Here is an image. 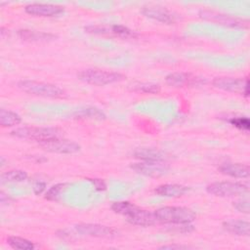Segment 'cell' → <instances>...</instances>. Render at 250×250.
<instances>
[{
	"label": "cell",
	"instance_id": "9c48e42d",
	"mask_svg": "<svg viewBox=\"0 0 250 250\" xmlns=\"http://www.w3.org/2000/svg\"><path fill=\"white\" fill-rule=\"evenodd\" d=\"M131 168L137 173L150 178L162 177L170 169L165 161H141L132 164Z\"/></svg>",
	"mask_w": 250,
	"mask_h": 250
},
{
	"label": "cell",
	"instance_id": "1f68e13d",
	"mask_svg": "<svg viewBox=\"0 0 250 250\" xmlns=\"http://www.w3.org/2000/svg\"><path fill=\"white\" fill-rule=\"evenodd\" d=\"M0 200H1V203H6V200L9 202L11 200V197L8 196L7 194H4V192H1L0 193Z\"/></svg>",
	"mask_w": 250,
	"mask_h": 250
},
{
	"label": "cell",
	"instance_id": "7402d4cb",
	"mask_svg": "<svg viewBox=\"0 0 250 250\" xmlns=\"http://www.w3.org/2000/svg\"><path fill=\"white\" fill-rule=\"evenodd\" d=\"M27 179V173L23 170H10L1 175L3 183H19Z\"/></svg>",
	"mask_w": 250,
	"mask_h": 250
},
{
	"label": "cell",
	"instance_id": "4fadbf2b",
	"mask_svg": "<svg viewBox=\"0 0 250 250\" xmlns=\"http://www.w3.org/2000/svg\"><path fill=\"white\" fill-rule=\"evenodd\" d=\"M77 232L83 235H89L94 237H103V238H111L116 236L117 232L112 228L100 224H90L82 223L75 226Z\"/></svg>",
	"mask_w": 250,
	"mask_h": 250
},
{
	"label": "cell",
	"instance_id": "ffe728a7",
	"mask_svg": "<svg viewBox=\"0 0 250 250\" xmlns=\"http://www.w3.org/2000/svg\"><path fill=\"white\" fill-rule=\"evenodd\" d=\"M136 158L141 159L142 161H165V154L152 147H141L134 151Z\"/></svg>",
	"mask_w": 250,
	"mask_h": 250
},
{
	"label": "cell",
	"instance_id": "5bb4252c",
	"mask_svg": "<svg viewBox=\"0 0 250 250\" xmlns=\"http://www.w3.org/2000/svg\"><path fill=\"white\" fill-rule=\"evenodd\" d=\"M25 13L35 17H56L63 13L64 9L59 5L33 3L25 6Z\"/></svg>",
	"mask_w": 250,
	"mask_h": 250
},
{
	"label": "cell",
	"instance_id": "4dcf8cb0",
	"mask_svg": "<svg viewBox=\"0 0 250 250\" xmlns=\"http://www.w3.org/2000/svg\"><path fill=\"white\" fill-rule=\"evenodd\" d=\"M189 247L185 245H179V244H172V245H163L159 247V249H169V250H181V249H188Z\"/></svg>",
	"mask_w": 250,
	"mask_h": 250
},
{
	"label": "cell",
	"instance_id": "8fae6325",
	"mask_svg": "<svg viewBox=\"0 0 250 250\" xmlns=\"http://www.w3.org/2000/svg\"><path fill=\"white\" fill-rule=\"evenodd\" d=\"M39 145L45 150L55 153L70 154L78 152L80 150V146L78 144L66 139H62V137L52 139L43 143H39Z\"/></svg>",
	"mask_w": 250,
	"mask_h": 250
},
{
	"label": "cell",
	"instance_id": "30bf717a",
	"mask_svg": "<svg viewBox=\"0 0 250 250\" xmlns=\"http://www.w3.org/2000/svg\"><path fill=\"white\" fill-rule=\"evenodd\" d=\"M85 31L100 35H109L116 36L120 38H135L137 36L136 32L130 28L121 24H111V25H89L85 27Z\"/></svg>",
	"mask_w": 250,
	"mask_h": 250
},
{
	"label": "cell",
	"instance_id": "f1b7e54d",
	"mask_svg": "<svg viewBox=\"0 0 250 250\" xmlns=\"http://www.w3.org/2000/svg\"><path fill=\"white\" fill-rule=\"evenodd\" d=\"M89 181L93 183V185H94V187L96 188L97 190L102 191V190H104L106 188L105 183L101 179H89Z\"/></svg>",
	"mask_w": 250,
	"mask_h": 250
},
{
	"label": "cell",
	"instance_id": "277c9868",
	"mask_svg": "<svg viewBox=\"0 0 250 250\" xmlns=\"http://www.w3.org/2000/svg\"><path fill=\"white\" fill-rule=\"evenodd\" d=\"M12 135L26 140H33L38 143H43L52 139L62 137V131L53 127H21L12 131Z\"/></svg>",
	"mask_w": 250,
	"mask_h": 250
},
{
	"label": "cell",
	"instance_id": "83f0119b",
	"mask_svg": "<svg viewBox=\"0 0 250 250\" xmlns=\"http://www.w3.org/2000/svg\"><path fill=\"white\" fill-rule=\"evenodd\" d=\"M233 206L237 211L244 214H248L250 211V203L248 199H239L234 202Z\"/></svg>",
	"mask_w": 250,
	"mask_h": 250
},
{
	"label": "cell",
	"instance_id": "7a4b0ae2",
	"mask_svg": "<svg viewBox=\"0 0 250 250\" xmlns=\"http://www.w3.org/2000/svg\"><path fill=\"white\" fill-rule=\"evenodd\" d=\"M157 223L162 224H189L196 218L195 213L187 207L179 206H165L154 212Z\"/></svg>",
	"mask_w": 250,
	"mask_h": 250
},
{
	"label": "cell",
	"instance_id": "9a60e30c",
	"mask_svg": "<svg viewBox=\"0 0 250 250\" xmlns=\"http://www.w3.org/2000/svg\"><path fill=\"white\" fill-rule=\"evenodd\" d=\"M142 14L147 18L153 19L155 21H158L166 24H172L176 21L175 16L169 11H167L166 9L161 7H153V6L144 7L142 9Z\"/></svg>",
	"mask_w": 250,
	"mask_h": 250
},
{
	"label": "cell",
	"instance_id": "d6986e66",
	"mask_svg": "<svg viewBox=\"0 0 250 250\" xmlns=\"http://www.w3.org/2000/svg\"><path fill=\"white\" fill-rule=\"evenodd\" d=\"M224 229L236 235H244L248 236L250 233V224L247 221L243 220H230L227 221L223 224Z\"/></svg>",
	"mask_w": 250,
	"mask_h": 250
},
{
	"label": "cell",
	"instance_id": "6da1fadb",
	"mask_svg": "<svg viewBox=\"0 0 250 250\" xmlns=\"http://www.w3.org/2000/svg\"><path fill=\"white\" fill-rule=\"evenodd\" d=\"M111 209L126 218V220L135 226L149 227L157 224L153 212L145 210L128 201H117L111 205Z\"/></svg>",
	"mask_w": 250,
	"mask_h": 250
},
{
	"label": "cell",
	"instance_id": "d4e9b609",
	"mask_svg": "<svg viewBox=\"0 0 250 250\" xmlns=\"http://www.w3.org/2000/svg\"><path fill=\"white\" fill-rule=\"evenodd\" d=\"M68 186V184H57L53 187H51L45 193V198L47 200H52V201H55V200H58L59 197L61 196L62 192L66 188V187Z\"/></svg>",
	"mask_w": 250,
	"mask_h": 250
},
{
	"label": "cell",
	"instance_id": "cb8c5ba5",
	"mask_svg": "<svg viewBox=\"0 0 250 250\" xmlns=\"http://www.w3.org/2000/svg\"><path fill=\"white\" fill-rule=\"evenodd\" d=\"M132 90L146 94H157L160 92V86L150 82H139L132 85Z\"/></svg>",
	"mask_w": 250,
	"mask_h": 250
},
{
	"label": "cell",
	"instance_id": "52a82bcc",
	"mask_svg": "<svg viewBox=\"0 0 250 250\" xmlns=\"http://www.w3.org/2000/svg\"><path fill=\"white\" fill-rule=\"evenodd\" d=\"M212 84L221 90L249 96V79L239 77H216L213 79Z\"/></svg>",
	"mask_w": 250,
	"mask_h": 250
},
{
	"label": "cell",
	"instance_id": "7c38bea8",
	"mask_svg": "<svg viewBox=\"0 0 250 250\" xmlns=\"http://www.w3.org/2000/svg\"><path fill=\"white\" fill-rule=\"evenodd\" d=\"M168 85L178 88L198 86L205 83V79L188 72H173L165 77Z\"/></svg>",
	"mask_w": 250,
	"mask_h": 250
},
{
	"label": "cell",
	"instance_id": "ba28073f",
	"mask_svg": "<svg viewBox=\"0 0 250 250\" xmlns=\"http://www.w3.org/2000/svg\"><path fill=\"white\" fill-rule=\"evenodd\" d=\"M199 17L203 20L216 22L218 24H222L229 27H246L248 26V21L244 19H240L237 17L225 15L222 13H217L214 11L203 10L199 12Z\"/></svg>",
	"mask_w": 250,
	"mask_h": 250
},
{
	"label": "cell",
	"instance_id": "f546056e",
	"mask_svg": "<svg viewBox=\"0 0 250 250\" xmlns=\"http://www.w3.org/2000/svg\"><path fill=\"white\" fill-rule=\"evenodd\" d=\"M46 188V183L45 182H36L33 186V191L35 194H41Z\"/></svg>",
	"mask_w": 250,
	"mask_h": 250
},
{
	"label": "cell",
	"instance_id": "484cf974",
	"mask_svg": "<svg viewBox=\"0 0 250 250\" xmlns=\"http://www.w3.org/2000/svg\"><path fill=\"white\" fill-rule=\"evenodd\" d=\"M78 116L92 118V119H97V120H104V119H105L104 113L103 111H101L99 108H96V107H86V108H83V109H81L78 112Z\"/></svg>",
	"mask_w": 250,
	"mask_h": 250
},
{
	"label": "cell",
	"instance_id": "e0dca14e",
	"mask_svg": "<svg viewBox=\"0 0 250 250\" xmlns=\"http://www.w3.org/2000/svg\"><path fill=\"white\" fill-rule=\"evenodd\" d=\"M154 191L163 197H180L188 191V188L179 184H164L158 186Z\"/></svg>",
	"mask_w": 250,
	"mask_h": 250
},
{
	"label": "cell",
	"instance_id": "44dd1931",
	"mask_svg": "<svg viewBox=\"0 0 250 250\" xmlns=\"http://www.w3.org/2000/svg\"><path fill=\"white\" fill-rule=\"evenodd\" d=\"M21 122V118L18 113L4 108L0 109V125L2 127H13Z\"/></svg>",
	"mask_w": 250,
	"mask_h": 250
},
{
	"label": "cell",
	"instance_id": "ac0fdd59",
	"mask_svg": "<svg viewBox=\"0 0 250 250\" xmlns=\"http://www.w3.org/2000/svg\"><path fill=\"white\" fill-rule=\"evenodd\" d=\"M18 35L21 39L29 42H49L57 38V35L53 33L30 29H21L18 31Z\"/></svg>",
	"mask_w": 250,
	"mask_h": 250
},
{
	"label": "cell",
	"instance_id": "2e32d148",
	"mask_svg": "<svg viewBox=\"0 0 250 250\" xmlns=\"http://www.w3.org/2000/svg\"><path fill=\"white\" fill-rule=\"evenodd\" d=\"M219 171L224 175L239 179H246L250 174L249 166L241 163H224L219 167Z\"/></svg>",
	"mask_w": 250,
	"mask_h": 250
},
{
	"label": "cell",
	"instance_id": "603a6c76",
	"mask_svg": "<svg viewBox=\"0 0 250 250\" xmlns=\"http://www.w3.org/2000/svg\"><path fill=\"white\" fill-rule=\"evenodd\" d=\"M7 243L14 249L18 250H32L34 249V244L25 238L20 236H9L7 238Z\"/></svg>",
	"mask_w": 250,
	"mask_h": 250
},
{
	"label": "cell",
	"instance_id": "3957f363",
	"mask_svg": "<svg viewBox=\"0 0 250 250\" xmlns=\"http://www.w3.org/2000/svg\"><path fill=\"white\" fill-rule=\"evenodd\" d=\"M18 88L27 94L44 98L59 99L64 97L65 95L64 91L59 86L41 81L21 80L18 82Z\"/></svg>",
	"mask_w": 250,
	"mask_h": 250
},
{
	"label": "cell",
	"instance_id": "8992f818",
	"mask_svg": "<svg viewBox=\"0 0 250 250\" xmlns=\"http://www.w3.org/2000/svg\"><path fill=\"white\" fill-rule=\"evenodd\" d=\"M208 193L220 197H232L242 195L248 192L249 188L246 184L240 182H216L206 187Z\"/></svg>",
	"mask_w": 250,
	"mask_h": 250
},
{
	"label": "cell",
	"instance_id": "4316f807",
	"mask_svg": "<svg viewBox=\"0 0 250 250\" xmlns=\"http://www.w3.org/2000/svg\"><path fill=\"white\" fill-rule=\"evenodd\" d=\"M229 123L243 131H248L250 128V121L247 117H232L229 119Z\"/></svg>",
	"mask_w": 250,
	"mask_h": 250
},
{
	"label": "cell",
	"instance_id": "5b68a950",
	"mask_svg": "<svg viewBox=\"0 0 250 250\" xmlns=\"http://www.w3.org/2000/svg\"><path fill=\"white\" fill-rule=\"evenodd\" d=\"M77 77L83 82L96 86L108 85L122 81L124 79V75H122L121 73L96 68L84 69L77 74Z\"/></svg>",
	"mask_w": 250,
	"mask_h": 250
}]
</instances>
